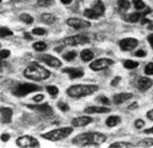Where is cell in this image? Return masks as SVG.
<instances>
[{"mask_svg": "<svg viewBox=\"0 0 153 148\" xmlns=\"http://www.w3.org/2000/svg\"><path fill=\"white\" fill-rule=\"evenodd\" d=\"M124 67H125L126 69H134V68H137V67H139V62L132 61V60H126V61H124Z\"/></svg>", "mask_w": 153, "mask_h": 148, "instance_id": "484cf974", "label": "cell"}, {"mask_svg": "<svg viewBox=\"0 0 153 148\" xmlns=\"http://www.w3.org/2000/svg\"><path fill=\"white\" fill-rule=\"evenodd\" d=\"M148 43H149V45H151V47L153 49V33L148 35Z\"/></svg>", "mask_w": 153, "mask_h": 148, "instance_id": "bcb514c9", "label": "cell"}, {"mask_svg": "<svg viewBox=\"0 0 153 148\" xmlns=\"http://www.w3.org/2000/svg\"><path fill=\"white\" fill-rule=\"evenodd\" d=\"M46 44L44 41H38V43H34L33 44V49L36 50V51H45L46 50Z\"/></svg>", "mask_w": 153, "mask_h": 148, "instance_id": "83f0119b", "label": "cell"}, {"mask_svg": "<svg viewBox=\"0 0 153 148\" xmlns=\"http://www.w3.org/2000/svg\"><path fill=\"white\" fill-rule=\"evenodd\" d=\"M20 20H21L22 22L27 23V24L33 23V17H32L30 15H28V13H22V15L20 16Z\"/></svg>", "mask_w": 153, "mask_h": 148, "instance_id": "f1b7e54d", "label": "cell"}, {"mask_svg": "<svg viewBox=\"0 0 153 148\" xmlns=\"http://www.w3.org/2000/svg\"><path fill=\"white\" fill-rule=\"evenodd\" d=\"M46 91L49 92L51 96H57V95H59V89H57L56 86H53V85L46 86Z\"/></svg>", "mask_w": 153, "mask_h": 148, "instance_id": "4dcf8cb0", "label": "cell"}, {"mask_svg": "<svg viewBox=\"0 0 153 148\" xmlns=\"http://www.w3.org/2000/svg\"><path fill=\"white\" fill-rule=\"evenodd\" d=\"M135 55H136L137 57H145L147 53H146V51H145V50H139V51H136V52H135Z\"/></svg>", "mask_w": 153, "mask_h": 148, "instance_id": "b9f144b4", "label": "cell"}, {"mask_svg": "<svg viewBox=\"0 0 153 148\" xmlns=\"http://www.w3.org/2000/svg\"><path fill=\"white\" fill-rule=\"evenodd\" d=\"M65 45H68V46H75V45H83V44H89L90 43V39L88 36H84V35H80V34H76V35H72V36H68L63 40Z\"/></svg>", "mask_w": 153, "mask_h": 148, "instance_id": "8992f818", "label": "cell"}, {"mask_svg": "<svg viewBox=\"0 0 153 148\" xmlns=\"http://www.w3.org/2000/svg\"><path fill=\"white\" fill-rule=\"evenodd\" d=\"M132 4H134V7L136 10H143L146 7L143 0H132Z\"/></svg>", "mask_w": 153, "mask_h": 148, "instance_id": "f546056e", "label": "cell"}, {"mask_svg": "<svg viewBox=\"0 0 153 148\" xmlns=\"http://www.w3.org/2000/svg\"><path fill=\"white\" fill-rule=\"evenodd\" d=\"M80 57H82V60H83L84 62H89V61H91V60L94 58V52H92L91 50L85 49V50H83V51L80 52Z\"/></svg>", "mask_w": 153, "mask_h": 148, "instance_id": "603a6c76", "label": "cell"}, {"mask_svg": "<svg viewBox=\"0 0 153 148\" xmlns=\"http://www.w3.org/2000/svg\"><path fill=\"white\" fill-rule=\"evenodd\" d=\"M145 73L147 74V75H152L153 74V63H148L145 67Z\"/></svg>", "mask_w": 153, "mask_h": 148, "instance_id": "74e56055", "label": "cell"}, {"mask_svg": "<svg viewBox=\"0 0 153 148\" xmlns=\"http://www.w3.org/2000/svg\"><path fill=\"white\" fill-rule=\"evenodd\" d=\"M36 4L38 6H42V7H49V6H52L55 1L53 0H38Z\"/></svg>", "mask_w": 153, "mask_h": 148, "instance_id": "4316f807", "label": "cell"}, {"mask_svg": "<svg viewBox=\"0 0 153 148\" xmlns=\"http://www.w3.org/2000/svg\"><path fill=\"white\" fill-rule=\"evenodd\" d=\"M40 20L46 24H52V23H55L57 21V18L51 13H43L42 17H40Z\"/></svg>", "mask_w": 153, "mask_h": 148, "instance_id": "7402d4cb", "label": "cell"}, {"mask_svg": "<svg viewBox=\"0 0 153 148\" xmlns=\"http://www.w3.org/2000/svg\"><path fill=\"white\" fill-rule=\"evenodd\" d=\"M149 12H151V9H149V7H146V10L142 11V12H134V13H130V15L126 17V20H128L129 22L135 23V22L141 21L142 18H143L146 15H148Z\"/></svg>", "mask_w": 153, "mask_h": 148, "instance_id": "5bb4252c", "label": "cell"}, {"mask_svg": "<svg viewBox=\"0 0 153 148\" xmlns=\"http://www.w3.org/2000/svg\"><path fill=\"white\" fill-rule=\"evenodd\" d=\"M57 107H59L60 110H62V112H68L69 110V106L67 103H65V102H59L57 103Z\"/></svg>", "mask_w": 153, "mask_h": 148, "instance_id": "d590c367", "label": "cell"}, {"mask_svg": "<svg viewBox=\"0 0 153 148\" xmlns=\"http://www.w3.org/2000/svg\"><path fill=\"white\" fill-rule=\"evenodd\" d=\"M43 100H44V96H43V95H36V96H34V98H33L34 102H40V101H43Z\"/></svg>", "mask_w": 153, "mask_h": 148, "instance_id": "ee69618b", "label": "cell"}, {"mask_svg": "<svg viewBox=\"0 0 153 148\" xmlns=\"http://www.w3.org/2000/svg\"><path fill=\"white\" fill-rule=\"evenodd\" d=\"M109 108L108 107H97V106H90L86 107L84 109V112L86 114H92V113H108L109 112Z\"/></svg>", "mask_w": 153, "mask_h": 148, "instance_id": "2e32d148", "label": "cell"}, {"mask_svg": "<svg viewBox=\"0 0 153 148\" xmlns=\"http://www.w3.org/2000/svg\"><path fill=\"white\" fill-rule=\"evenodd\" d=\"M16 144L18 147H39V142H38L34 137L32 136H28V135H25V136H21L16 140Z\"/></svg>", "mask_w": 153, "mask_h": 148, "instance_id": "ba28073f", "label": "cell"}, {"mask_svg": "<svg viewBox=\"0 0 153 148\" xmlns=\"http://www.w3.org/2000/svg\"><path fill=\"white\" fill-rule=\"evenodd\" d=\"M119 81H120V77H116L113 80H112V83H111V85L112 86H117L118 84H119Z\"/></svg>", "mask_w": 153, "mask_h": 148, "instance_id": "7bdbcfd3", "label": "cell"}, {"mask_svg": "<svg viewBox=\"0 0 153 148\" xmlns=\"http://www.w3.org/2000/svg\"><path fill=\"white\" fill-rule=\"evenodd\" d=\"M143 132H145V134H148V135H149V134H153V126L149 127V129H146V130H143Z\"/></svg>", "mask_w": 153, "mask_h": 148, "instance_id": "c3c4849f", "label": "cell"}, {"mask_svg": "<svg viewBox=\"0 0 153 148\" xmlns=\"http://www.w3.org/2000/svg\"><path fill=\"white\" fill-rule=\"evenodd\" d=\"M117 5H118V9H119L120 12H125L130 7V3L128 1V0H119V1L117 3Z\"/></svg>", "mask_w": 153, "mask_h": 148, "instance_id": "cb8c5ba5", "label": "cell"}, {"mask_svg": "<svg viewBox=\"0 0 153 148\" xmlns=\"http://www.w3.org/2000/svg\"><path fill=\"white\" fill-rule=\"evenodd\" d=\"M96 100H97L100 103H102V104H106V106H108V104H109V100H108L106 96H99Z\"/></svg>", "mask_w": 153, "mask_h": 148, "instance_id": "f35d334b", "label": "cell"}, {"mask_svg": "<svg viewBox=\"0 0 153 148\" xmlns=\"http://www.w3.org/2000/svg\"><path fill=\"white\" fill-rule=\"evenodd\" d=\"M63 57H65V60H67V61H72V60H74V58L76 57V52H75V51H68V52H66V53L63 55Z\"/></svg>", "mask_w": 153, "mask_h": 148, "instance_id": "d6a6232c", "label": "cell"}, {"mask_svg": "<svg viewBox=\"0 0 153 148\" xmlns=\"http://www.w3.org/2000/svg\"><path fill=\"white\" fill-rule=\"evenodd\" d=\"M130 98H132V94H130V92H122V94H117L113 96V102L116 104H120Z\"/></svg>", "mask_w": 153, "mask_h": 148, "instance_id": "e0dca14e", "label": "cell"}, {"mask_svg": "<svg viewBox=\"0 0 153 148\" xmlns=\"http://www.w3.org/2000/svg\"><path fill=\"white\" fill-rule=\"evenodd\" d=\"M61 3H62V4H65V5H68V4H71V3H72V0H61Z\"/></svg>", "mask_w": 153, "mask_h": 148, "instance_id": "f907efd6", "label": "cell"}, {"mask_svg": "<svg viewBox=\"0 0 153 148\" xmlns=\"http://www.w3.org/2000/svg\"><path fill=\"white\" fill-rule=\"evenodd\" d=\"M12 109L11 108H6V107H1V121L4 124H9L11 123V119H12Z\"/></svg>", "mask_w": 153, "mask_h": 148, "instance_id": "d6986e66", "label": "cell"}, {"mask_svg": "<svg viewBox=\"0 0 153 148\" xmlns=\"http://www.w3.org/2000/svg\"><path fill=\"white\" fill-rule=\"evenodd\" d=\"M25 38L28 39V40H32V35L29 33H25Z\"/></svg>", "mask_w": 153, "mask_h": 148, "instance_id": "681fc988", "label": "cell"}, {"mask_svg": "<svg viewBox=\"0 0 153 148\" xmlns=\"http://www.w3.org/2000/svg\"><path fill=\"white\" fill-rule=\"evenodd\" d=\"M152 85H153V81H152L149 78H147V77H142V78H140V79L137 80V87H139V90H141V91L148 90Z\"/></svg>", "mask_w": 153, "mask_h": 148, "instance_id": "ac0fdd59", "label": "cell"}, {"mask_svg": "<svg viewBox=\"0 0 153 148\" xmlns=\"http://www.w3.org/2000/svg\"><path fill=\"white\" fill-rule=\"evenodd\" d=\"M84 16L90 18V20H97V18H99V15L95 12L92 9H85L84 10Z\"/></svg>", "mask_w": 153, "mask_h": 148, "instance_id": "d4e9b609", "label": "cell"}, {"mask_svg": "<svg viewBox=\"0 0 153 148\" xmlns=\"http://www.w3.org/2000/svg\"><path fill=\"white\" fill-rule=\"evenodd\" d=\"M120 121H122L120 117H118V115H111L109 118H107L106 125L109 126V127H113V126H117L118 124H120Z\"/></svg>", "mask_w": 153, "mask_h": 148, "instance_id": "44dd1931", "label": "cell"}, {"mask_svg": "<svg viewBox=\"0 0 153 148\" xmlns=\"http://www.w3.org/2000/svg\"><path fill=\"white\" fill-rule=\"evenodd\" d=\"M9 140H10V135L9 134H3L1 135V141L3 142H7Z\"/></svg>", "mask_w": 153, "mask_h": 148, "instance_id": "f6af8a7d", "label": "cell"}, {"mask_svg": "<svg viewBox=\"0 0 153 148\" xmlns=\"http://www.w3.org/2000/svg\"><path fill=\"white\" fill-rule=\"evenodd\" d=\"M10 56V50H6V49H3L1 50V53H0V57H1L3 60L7 58Z\"/></svg>", "mask_w": 153, "mask_h": 148, "instance_id": "ab89813d", "label": "cell"}, {"mask_svg": "<svg viewBox=\"0 0 153 148\" xmlns=\"http://www.w3.org/2000/svg\"><path fill=\"white\" fill-rule=\"evenodd\" d=\"M72 132H73V127H72V126H68V127H60V129H55V130H51V131H49V132L42 134V137L45 138V140L56 142V141H62V140H65V138L68 137Z\"/></svg>", "mask_w": 153, "mask_h": 148, "instance_id": "277c9868", "label": "cell"}, {"mask_svg": "<svg viewBox=\"0 0 153 148\" xmlns=\"http://www.w3.org/2000/svg\"><path fill=\"white\" fill-rule=\"evenodd\" d=\"M33 34L34 35H45L46 34V29H44V28H34L33 29Z\"/></svg>", "mask_w": 153, "mask_h": 148, "instance_id": "8d00e7d4", "label": "cell"}, {"mask_svg": "<svg viewBox=\"0 0 153 148\" xmlns=\"http://www.w3.org/2000/svg\"><path fill=\"white\" fill-rule=\"evenodd\" d=\"M23 75L26 78L30 79V80L38 81V80H45V79H48L50 77V72L45 67L40 66L39 63L32 62L30 64H28L26 67V69L23 72Z\"/></svg>", "mask_w": 153, "mask_h": 148, "instance_id": "3957f363", "label": "cell"}, {"mask_svg": "<svg viewBox=\"0 0 153 148\" xmlns=\"http://www.w3.org/2000/svg\"><path fill=\"white\" fill-rule=\"evenodd\" d=\"M0 32H1V34H0V36H1V38H4V36H10V35H12V34H13V33H12V30H11V29H9V28H6V27H1Z\"/></svg>", "mask_w": 153, "mask_h": 148, "instance_id": "836d02e7", "label": "cell"}, {"mask_svg": "<svg viewBox=\"0 0 153 148\" xmlns=\"http://www.w3.org/2000/svg\"><path fill=\"white\" fill-rule=\"evenodd\" d=\"M105 141L106 136L101 132H84L75 136L72 140V143L76 146H99Z\"/></svg>", "mask_w": 153, "mask_h": 148, "instance_id": "6da1fadb", "label": "cell"}, {"mask_svg": "<svg viewBox=\"0 0 153 148\" xmlns=\"http://www.w3.org/2000/svg\"><path fill=\"white\" fill-rule=\"evenodd\" d=\"M112 64H113V61L109 58H99V60H95L94 62L90 63V68L92 70L100 72V70H103V69L111 67Z\"/></svg>", "mask_w": 153, "mask_h": 148, "instance_id": "52a82bcc", "label": "cell"}, {"mask_svg": "<svg viewBox=\"0 0 153 148\" xmlns=\"http://www.w3.org/2000/svg\"><path fill=\"white\" fill-rule=\"evenodd\" d=\"M29 109H33V110H36L44 115H51L52 114V108L46 104V103H43V104H28L27 106Z\"/></svg>", "mask_w": 153, "mask_h": 148, "instance_id": "7c38bea8", "label": "cell"}, {"mask_svg": "<svg viewBox=\"0 0 153 148\" xmlns=\"http://www.w3.org/2000/svg\"><path fill=\"white\" fill-rule=\"evenodd\" d=\"M95 12H96L97 15H99V17H101V16H103V13H105V5H103V3L102 1H96L94 5H92V7H91Z\"/></svg>", "mask_w": 153, "mask_h": 148, "instance_id": "ffe728a7", "label": "cell"}, {"mask_svg": "<svg viewBox=\"0 0 153 148\" xmlns=\"http://www.w3.org/2000/svg\"><path fill=\"white\" fill-rule=\"evenodd\" d=\"M38 90H40L39 85H35V84H32V83H22V84H18L13 89V95H16L18 97H22V96L29 95L30 92L38 91Z\"/></svg>", "mask_w": 153, "mask_h": 148, "instance_id": "5b68a950", "label": "cell"}, {"mask_svg": "<svg viewBox=\"0 0 153 148\" xmlns=\"http://www.w3.org/2000/svg\"><path fill=\"white\" fill-rule=\"evenodd\" d=\"M147 118L149 120H153V109H151V110H148V112H147Z\"/></svg>", "mask_w": 153, "mask_h": 148, "instance_id": "7dc6e473", "label": "cell"}, {"mask_svg": "<svg viewBox=\"0 0 153 148\" xmlns=\"http://www.w3.org/2000/svg\"><path fill=\"white\" fill-rule=\"evenodd\" d=\"M143 125H145V121H143V120H141V119L135 120V127H136V129H142Z\"/></svg>", "mask_w": 153, "mask_h": 148, "instance_id": "60d3db41", "label": "cell"}, {"mask_svg": "<svg viewBox=\"0 0 153 148\" xmlns=\"http://www.w3.org/2000/svg\"><path fill=\"white\" fill-rule=\"evenodd\" d=\"M99 90L97 85L92 84H76L72 85L67 89V95L72 98H82L92 95L94 92H96Z\"/></svg>", "mask_w": 153, "mask_h": 148, "instance_id": "7a4b0ae2", "label": "cell"}, {"mask_svg": "<svg viewBox=\"0 0 153 148\" xmlns=\"http://www.w3.org/2000/svg\"><path fill=\"white\" fill-rule=\"evenodd\" d=\"M16 3H25V1H29V0H13Z\"/></svg>", "mask_w": 153, "mask_h": 148, "instance_id": "816d5d0a", "label": "cell"}, {"mask_svg": "<svg viewBox=\"0 0 153 148\" xmlns=\"http://www.w3.org/2000/svg\"><path fill=\"white\" fill-rule=\"evenodd\" d=\"M62 72L68 74L71 79H78V78H82L84 75V72L82 69H78V68H65Z\"/></svg>", "mask_w": 153, "mask_h": 148, "instance_id": "9a60e30c", "label": "cell"}, {"mask_svg": "<svg viewBox=\"0 0 153 148\" xmlns=\"http://www.w3.org/2000/svg\"><path fill=\"white\" fill-rule=\"evenodd\" d=\"M67 24L69 27H73L75 29H83V28H90L91 23L84 20H80V18H76V17H71L67 20Z\"/></svg>", "mask_w": 153, "mask_h": 148, "instance_id": "30bf717a", "label": "cell"}, {"mask_svg": "<svg viewBox=\"0 0 153 148\" xmlns=\"http://www.w3.org/2000/svg\"><path fill=\"white\" fill-rule=\"evenodd\" d=\"M92 118L88 117V115H83V117H76L72 120V126L74 127H82V126H86L89 124L92 123Z\"/></svg>", "mask_w": 153, "mask_h": 148, "instance_id": "4fadbf2b", "label": "cell"}, {"mask_svg": "<svg viewBox=\"0 0 153 148\" xmlns=\"http://www.w3.org/2000/svg\"><path fill=\"white\" fill-rule=\"evenodd\" d=\"M135 144H132L130 142H113L111 143V147H134Z\"/></svg>", "mask_w": 153, "mask_h": 148, "instance_id": "1f68e13d", "label": "cell"}, {"mask_svg": "<svg viewBox=\"0 0 153 148\" xmlns=\"http://www.w3.org/2000/svg\"><path fill=\"white\" fill-rule=\"evenodd\" d=\"M139 45V40L135 38H124L119 41V46L124 51H131Z\"/></svg>", "mask_w": 153, "mask_h": 148, "instance_id": "8fae6325", "label": "cell"}, {"mask_svg": "<svg viewBox=\"0 0 153 148\" xmlns=\"http://www.w3.org/2000/svg\"><path fill=\"white\" fill-rule=\"evenodd\" d=\"M137 146H140V147H145V146H153V138H145V140H142Z\"/></svg>", "mask_w": 153, "mask_h": 148, "instance_id": "e575fe53", "label": "cell"}, {"mask_svg": "<svg viewBox=\"0 0 153 148\" xmlns=\"http://www.w3.org/2000/svg\"><path fill=\"white\" fill-rule=\"evenodd\" d=\"M136 107H137V104H136V103H134V104H131L129 108H130V109H132V108H136Z\"/></svg>", "mask_w": 153, "mask_h": 148, "instance_id": "f5cc1de1", "label": "cell"}, {"mask_svg": "<svg viewBox=\"0 0 153 148\" xmlns=\"http://www.w3.org/2000/svg\"><path fill=\"white\" fill-rule=\"evenodd\" d=\"M38 58H39L40 61H43V62H45L48 66L53 67V68H59V67L62 66V62H61L59 58H56L55 56H52V55L43 53V55H39V56H38Z\"/></svg>", "mask_w": 153, "mask_h": 148, "instance_id": "9c48e42d", "label": "cell"}]
</instances>
